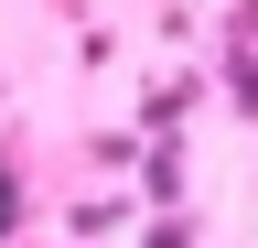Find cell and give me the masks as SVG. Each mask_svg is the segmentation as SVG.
Returning <instances> with one entry per match:
<instances>
[{"label": "cell", "instance_id": "1", "mask_svg": "<svg viewBox=\"0 0 258 248\" xmlns=\"http://www.w3.org/2000/svg\"><path fill=\"white\" fill-rule=\"evenodd\" d=\"M11 205H22V194H11V173H0V227H11Z\"/></svg>", "mask_w": 258, "mask_h": 248}]
</instances>
